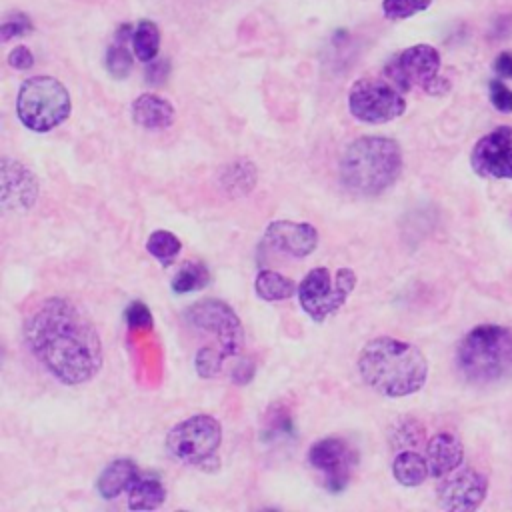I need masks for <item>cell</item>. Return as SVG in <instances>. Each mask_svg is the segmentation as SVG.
I'll list each match as a JSON object with an SVG mask.
<instances>
[{"label":"cell","instance_id":"obj_1","mask_svg":"<svg viewBox=\"0 0 512 512\" xmlns=\"http://www.w3.org/2000/svg\"><path fill=\"white\" fill-rule=\"evenodd\" d=\"M32 356L62 384L78 386L102 368V340L92 320L68 298L50 296L24 320Z\"/></svg>","mask_w":512,"mask_h":512},{"label":"cell","instance_id":"obj_2","mask_svg":"<svg viewBox=\"0 0 512 512\" xmlns=\"http://www.w3.org/2000/svg\"><path fill=\"white\" fill-rule=\"evenodd\" d=\"M362 380L386 398H402L418 392L428 378L426 356L410 342L376 336L358 354Z\"/></svg>","mask_w":512,"mask_h":512},{"label":"cell","instance_id":"obj_3","mask_svg":"<svg viewBox=\"0 0 512 512\" xmlns=\"http://www.w3.org/2000/svg\"><path fill=\"white\" fill-rule=\"evenodd\" d=\"M402 172V150L388 136H360L348 144L340 160L342 184L360 196L388 190Z\"/></svg>","mask_w":512,"mask_h":512},{"label":"cell","instance_id":"obj_4","mask_svg":"<svg viewBox=\"0 0 512 512\" xmlns=\"http://www.w3.org/2000/svg\"><path fill=\"white\" fill-rule=\"evenodd\" d=\"M456 366L472 384H494L512 378V328L480 324L458 344Z\"/></svg>","mask_w":512,"mask_h":512},{"label":"cell","instance_id":"obj_5","mask_svg":"<svg viewBox=\"0 0 512 512\" xmlns=\"http://www.w3.org/2000/svg\"><path fill=\"white\" fill-rule=\"evenodd\" d=\"M72 110L66 86L54 76H32L16 96L18 120L32 132H48L62 124Z\"/></svg>","mask_w":512,"mask_h":512},{"label":"cell","instance_id":"obj_6","mask_svg":"<svg viewBox=\"0 0 512 512\" xmlns=\"http://www.w3.org/2000/svg\"><path fill=\"white\" fill-rule=\"evenodd\" d=\"M356 286V274L350 268H340L332 276L326 266L312 268L298 284V300L302 310L314 320L324 322L330 314L342 308Z\"/></svg>","mask_w":512,"mask_h":512},{"label":"cell","instance_id":"obj_7","mask_svg":"<svg viewBox=\"0 0 512 512\" xmlns=\"http://www.w3.org/2000/svg\"><path fill=\"white\" fill-rule=\"evenodd\" d=\"M220 442L222 426L210 414H194L172 426L166 436V448L170 456L190 466L218 462L216 450Z\"/></svg>","mask_w":512,"mask_h":512},{"label":"cell","instance_id":"obj_8","mask_svg":"<svg viewBox=\"0 0 512 512\" xmlns=\"http://www.w3.org/2000/svg\"><path fill=\"white\" fill-rule=\"evenodd\" d=\"M184 320L192 328L212 334L216 340V348L222 352L224 358L240 354L244 346V328L238 314L224 300H200L184 312Z\"/></svg>","mask_w":512,"mask_h":512},{"label":"cell","instance_id":"obj_9","mask_svg":"<svg viewBox=\"0 0 512 512\" xmlns=\"http://www.w3.org/2000/svg\"><path fill=\"white\" fill-rule=\"evenodd\" d=\"M348 110L360 122L384 124L404 114L406 100L390 82L360 78L348 92Z\"/></svg>","mask_w":512,"mask_h":512},{"label":"cell","instance_id":"obj_10","mask_svg":"<svg viewBox=\"0 0 512 512\" xmlns=\"http://www.w3.org/2000/svg\"><path fill=\"white\" fill-rule=\"evenodd\" d=\"M440 54L430 44H416L396 54L386 66L384 76L400 92L420 86L424 92L440 76Z\"/></svg>","mask_w":512,"mask_h":512},{"label":"cell","instance_id":"obj_11","mask_svg":"<svg viewBox=\"0 0 512 512\" xmlns=\"http://www.w3.org/2000/svg\"><path fill=\"white\" fill-rule=\"evenodd\" d=\"M470 166L482 178L512 180V126H498L482 136L472 148Z\"/></svg>","mask_w":512,"mask_h":512},{"label":"cell","instance_id":"obj_12","mask_svg":"<svg viewBox=\"0 0 512 512\" xmlns=\"http://www.w3.org/2000/svg\"><path fill=\"white\" fill-rule=\"evenodd\" d=\"M308 462L314 470L322 472L324 486L330 492H340L350 482L354 452L346 440L330 436L312 444L308 452Z\"/></svg>","mask_w":512,"mask_h":512},{"label":"cell","instance_id":"obj_13","mask_svg":"<svg viewBox=\"0 0 512 512\" xmlns=\"http://www.w3.org/2000/svg\"><path fill=\"white\" fill-rule=\"evenodd\" d=\"M488 492V478L472 468L450 472L446 480L438 484V504L450 512L476 510Z\"/></svg>","mask_w":512,"mask_h":512},{"label":"cell","instance_id":"obj_14","mask_svg":"<svg viewBox=\"0 0 512 512\" xmlns=\"http://www.w3.org/2000/svg\"><path fill=\"white\" fill-rule=\"evenodd\" d=\"M2 206L4 210H30L38 198V180L24 164L2 158Z\"/></svg>","mask_w":512,"mask_h":512},{"label":"cell","instance_id":"obj_15","mask_svg":"<svg viewBox=\"0 0 512 512\" xmlns=\"http://www.w3.org/2000/svg\"><path fill=\"white\" fill-rule=\"evenodd\" d=\"M264 240L278 252L304 258L318 246V230L308 222L274 220L264 232Z\"/></svg>","mask_w":512,"mask_h":512},{"label":"cell","instance_id":"obj_16","mask_svg":"<svg viewBox=\"0 0 512 512\" xmlns=\"http://www.w3.org/2000/svg\"><path fill=\"white\" fill-rule=\"evenodd\" d=\"M464 460L462 442L450 432H438L430 438L426 446V462L430 468V476L444 478L450 472L458 470Z\"/></svg>","mask_w":512,"mask_h":512},{"label":"cell","instance_id":"obj_17","mask_svg":"<svg viewBox=\"0 0 512 512\" xmlns=\"http://www.w3.org/2000/svg\"><path fill=\"white\" fill-rule=\"evenodd\" d=\"M132 120L146 130H164L174 122V106L158 94H140L132 102Z\"/></svg>","mask_w":512,"mask_h":512},{"label":"cell","instance_id":"obj_18","mask_svg":"<svg viewBox=\"0 0 512 512\" xmlns=\"http://www.w3.org/2000/svg\"><path fill=\"white\" fill-rule=\"evenodd\" d=\"M138 466L134 460L128 458H118L114 462H110L102 474L96 480V490L102 498L110 500L116 498L122 492H128L130 484L134 482V478L138 476Z\"/></svg>","mask_w":512,"mask_h":512},{"label":"cell","instance_id":"obj_19","mask_svg":"<svg viewBox=\"0 0 512 512\" xmlns=\"http://www.w3.org/2000/svg\"><path fill=\"white\" fill-rule=\"evenodd\" d=\"M166 500L164 484L150 474H138L128 488V508L130 510H154Z\"/></svg>","mask_w":512,"mask_h":512},{"label":"cell","instance_id":"obj_20","mask_svg":"<svg viewBox=\"0 0 512 512\" xmlns=\"http://www.w3.org/2000/svg\"><path fill=\"white\" fill-rule=\"evenodd\" d=\"M132 32H134V26L122 24L116 30L114 42L106 50V70L116 80L126 78L130 74V70H132V54H130V50L126 46V42L132 40Z\"/></svg>","mask_w":512,"mask_h":512},{"label":"cell","instance_id":"obj_21","mask_svg":"<svg viewBox=\"0 0 512 512\" xmlns=\"http://www.w3.org/2000/svg\"><path fill=\"white\" fill-rule=\"evenodd\" d=\"M392 474L402 486L414 488L420 486L430 476V468L422 454L414 450H402L396 454L392 462Z\"/></svg>","mask_w":512,"mask_h":512},{"label":"cell","instance_id":"obj_22","mask_svg":"<svg viewBox=\"0 0 512 512\" xmlns=\"http://www.w3.org/2000/svg\"><path fill=\"white\" fill-rule=\"evenodd\" d=\"M254 290L262 300H268V302L288 300L294 294H298L296 282L274 270H260L254 280Z\"/></svg>","mask_w":512,"mask_h":512},{"label":"cell","instance_id":"obj_23","mask_svg":"<svg viewBox=\"0 0 512 512\" xmlns=\"http://www.w3.org/2000/svg\"><path fill=\"white\" fill-rule=\"evenodd\" d=\"M130 42L132 52L140 62H152L160 50V30L152 20L144 18L134 26Z\"/></svg>","mask_w":512,"mask_h":512},{"label":"cell","instance_id":"obj_24","mask_svg":"<svg viewBox=\"0 0 512 512\" xmlns=\"http://www.w3.org/2000/svg\"><path fill=\"white\" fill-rule=\"evenodd\" d=\"M146 250L154 256L162 266H168L176 260L182 250V242L170 230H154L146 240Z\"/></svg>","mask_w":512,"mask_h":512},{"label":"cell","instance_id":"obj_25","mask_svg":"<svg viewBox=\"0 0 512 512\" xmlns=\"http://www.w3.org/2000/svg\"><path fill=\"white\" fill-rule=\"evenodd\" d=\"M210 274L202 262H184L172 278V290L176 294H188L208 284Z\"/></svg>","mask_w":512,"mask_h":512},{"label":"cell","instance_id":"obj_26","mask_svg":"<svg viewBox=\"0 0 512 512\" xmlns=\"http://www.w3.org/2000/svg\"><path fill=\"white\" fill-rule=\"evenodd\" d=\"M432 0H384L382 12L388 20H404L418 12H424Z\"/></svg>","mask_w":512,"mask_h":512},{"label":"cell","instance_id":"obj_27","mask_svg":"<svg viewBox=\"0 0 512 512\" xmlns=\"http://www.w3.org/2000/svg\"><path fill=\"white\" fill-rule=\"evenodd\" d=\"M224 356L218 348H212V346H204L198 350L196 358H194V364H196V372L202 376V378H214L220 374L222 370V364H224Z\"/></svg>","mask_w":512,"mask_h":512},{"label":"cell","instance_id":"obj_28","mask_svg":"<svg viewBox=\"0 0 512 512\" xmlns=\"http://www.w3.org/2000/svg\"><path fill=\"white\" fill-rule=\"evenodd\" d=\"M32 20L24 12H12L4 18L0 24V38L2 42H8L12 38H20L32 30Z\"/></svg>","mask_w":512,"mask_h":512},{"label":"cell","instance_id":"obj_29","mask_svg":"<svg viewBox=\"0 0 512 512\" xmlns=\"http://www.w3.org/2000/svg\"><path fill=\"white\" fill-rule=\"evenodd\" d=\"M490 102L498 112L510 114L512 112V90L498 78L490 80Z\"/></svg>","mask_w":512,"mask_h":512},{"label":"cell","instance_id":"obj_30","mask_svg":"<svg viewBox=\"0 0 512 512\" xmlns=\"http://www.w3.org/2000/svg\"><path fill=\"white\" fill-rule=\"evenodd\" d=\"M124 318L130 328H146V330L152 328V314L144 302H138V300L130 302L124 312Z\"/></svg>","mask_w":512,"mask_h":512},{"label":"cell","instance_id":"obj_31","mask_svg":"<svg viewBox=\"0 0 512 512\" xmlns=\"http://www.w3.org/2000/svg\"><path fill=\"white\" fill-rule=\"evenodd\" d=\"M8 64L16 70H30L34 66V54L30 52L28 46H16L8 54Z\"/></svg>","mask_w":512,"mask_h":512},{"label":"cell","instance_id":"obj_32","mask_svg":"<svg viewBox=\"0 0 512 512\" xmlns=\"http://www.w3.org/2000/svg\"><path fill=\"white\" fill-rule=\"evenodd\" d=\"M168 76V62L160 60V62H148V70H146V78L150 84H160L164 82Z\"/></svg>","mask_w":512,"mask_h":512},{"label":"cell","instance_id":"obj_33","mask_svg":"<svg viewBox=\"0 0 512 512\" xmlns=\"http://www.w3.org/2000/svg\"><path fill=\"white\" fill-rule=\"evenodd\" d=\"M494 72L500 78H510L512 80V52H500L494 60Z\"/></svg>","mask_w":512,"mask_h":512}]
</instances>
